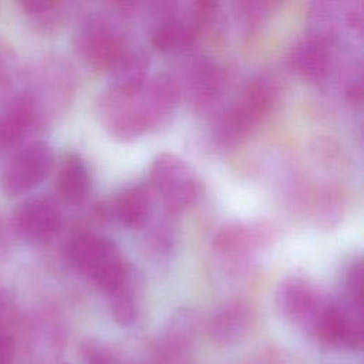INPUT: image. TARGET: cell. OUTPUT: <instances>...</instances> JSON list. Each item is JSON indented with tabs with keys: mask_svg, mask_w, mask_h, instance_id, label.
<instances>
[{
	"mask_svg": "<svg viewBox=\"0 0 364 364\" xmlns=\"http://www.w3.org/2000/svg\"><path fill=\"white\" fill-rule=\"evenodd\" d=\"M274 230L264 222H232L213 236L212 252L232 270H240L262 250L272 246Z\"/></svg>",
	"mask_w": 364,
	"mask_h": 364,
	"instance_id": "52a82bcc",
	"label": "cell"
},
{
	"mask_svg": "<svg viewBox=\"0 0 364 364\" xmlns=\"http://www.w3.org/2000/svg\"><path fill=\"white\" fill-rule=\"evenodd\" d=\"M20 7L30 20L43 28H54L67 14V4L60 1L27 0L20 3Z\"/></svg>",
	"mask_w": 364,
	"mask_h": 364,
	"instance_id": "ac0fdd59",
	"label": "cell"
},
{
	"mask_svg": "<svg viewBox=\"0 0 364 364\" xmlns=\"http://www.w3.org/2000/svg\"><path fill=\"white\" fill-rule=\"evenodd\" d=\"M151 364H193L189 351H176L154 346Z\"/></svg>",
	"mask_w": 364,
	"mask_h": 364,
	"instance_id": "7402d4cb",
	"label": "cell"
},
{
	"mask_svg": "<svg viewBox=\"0 0 364 364\" xmlns=\"http://www.w3.org/2000/svg\"><path fill=\"white\" fill-rule=\"evenodd\" d=\"M279 100V84L267 74L250 78L237 100L225 108L213 122L212 138L220 148L243 142L273 111Z\"/></svg>",
	"mask_w": 364,
	"mask_h": 364,
	"instance_id": "6da1fadb",
	"label": "cell"
},
{
	"mask_svg": "<svg viewBox=\"0 0 364 364\" xmlns=\"http://www.w3.org/2000/svg\"><path fill=\"white\" fill-rule=\"evenodd\" d=\"M111 216L127 229L144 228L152 213L151 192L145 185L124 188L109 205Z\"/></svg>",
	"mask_w": 364,
	"mask_h": 364,
	"instance_id": "9a60e30c",
	"label": "cell"
},
{
	"mask_svg": "<svg viewBox=\"0 0 364 364\" xmlns=\"http://www.w3.org/2000/svg\"><path fill=\"white\" fill-rule=\"evenodd\" d=\"M148 249L156 257L169 256L176 245V230L171 219L164 218L158 220L146 236Z\"/></svg>",
	"mask_w": 364,
	"mask_h": 364,
	"instance_id": "ffe728a7",
	"label": "cell"
},
{
	"mask_svg": "<svg viewBox=\"0 0 364 364\" xmlns=\"http://www.w3.org/2000/svg\"><path fill=\"white\" fill-rule=\"evenodd\" d=\"M327 297L306 277L287 276L274 291L279 314L291 326L311 334Z\"/></svg>",
	"mask_w": 364,
	"mask_h": 364,
	"instance_id": "ba28073f",
	"label": "cell"
},
{
	"mask_svg": "<svg viewBox=\"0 0 364 364\" xmlns=\"http://www.w3.org/2000/svg\"><path fill=\"white\" fill-rule=\"evenodd\" d=\"M64 259L75 273L104 294L132 274L117 243L94 232L73 235L64 246Z\"/></svg>",
	"mask_w": 364,
	"mask_h": 364,
	"instance_id": "7a4b0ae2",
	"label": "cell"
},
{
	"mask_svg": "<svg viewBox=\"0 0 364 364\" xmlns=\"http://www.w3.org/2000/svg\"><path fill=\"white\" fill-rule=\"evenodd\" d=\"M346 98L348 102L353 105H361L363 101V74L360 67L351 73L348 81L346 82V90H344Z\"/></svg>",
	"mask_w": 364,
	"mask_h": 364,
	"instance_id": "603a6c76",
	"label": "cell"
},
{
	"mask_svg": "<svg viewBox=\"0 0 364 364\" xmlns=\"http://www.w3.org/2000/svg\"><path fill=\"white\" fill-rule=\"evenodd\" d=\"M63 215L48 196L37 195L24 199L13 212L11 228L16 236L30 246L51 242L60 232Z\"/></svg>",
	"mask_w": 364,
	"mask_h": 364,
	"instance_id": "9c48e42d",
	"label": "cell"
},
{
	"mask_svg": "<svg viewBox=\"0 0 364 364\" xmlns=\"http://www.w3.org/2000/svg\"><path fill=\"white\" fill-rule=\"evenodd\" d=\"M54 165L53 148L46 141H31L16 151L0 172V191L18 198L44 182Z\"/></svg>",
	"mask_w": 364,
	"mask_h": 364,
	"instance_id": "8992f818",
	"label": "cell"
},
{
	"mask_svg": "<svg viewBox=\"0 0 364 364\" xmlns=\"http://www.w3.org/2000/svg\"><path fill=\"white\" fill-rule=\"evenodd\" d=\"M183 85L191 105L196 111H206L223 92L225 73L212 58L196 55L185 67Z\"/></svg>",
	"mask_w": 364,
	"mask_h": 364,
	"instance_id": "8fae6325",
	"label": "cell"
},
{
	"mask_svg": "<svg viewBox=\"0 0 364 364\" xmlns=\"http://www.w3.org/2000/svg\"><path fill=\"white\" fill-rule=\"evenodd\" d=\"M14 344L13 340L0 331V364H13Z\"/></svg>",
	"mask_w": 364,
	"mask_h": 364,
	"instance_id": "d4e9b609",
	"label": "cell"
},
{
	"mask_svg": "<svg viewBox=\"0 0 364 364\" xmlns=\"http://www.w3.org/2000/svg\"><path fill=\"white\" fill-rule=\"evenodd\" d=\"M344 294L343 299L363 307V264L361 259H354L344 274Z\"/></svg>",
	"mask_w": 364,
	"mask_h": 364,
	"instance_id": "44dd1931",
	"label": "cell"
},
{
	"mask_svg": "<svg viewBox=\"0 0 364 364\" xmlns=\"http://www.w3.org/2000/svg\"><path fill=\"white\" fill-rule=\"evenodd\" d=\"M41 121V107L31 92L9 98L0 108V151L23 142Z\"/></svg>",
	"mask_w": 364,
	"mask_h": 364,
	"instance_id": "7c38bea8",
	"label": "cell"
},
{
	"mask_svg": "<svg viewBox=\"0 0 364 364\" xmlns=\"http://www.w3.org/2000/svg\"><path fill=\"white\" fill-rule=\"evenodd\" d=\"M55 192L67 205H81L91 191V173L85 161L77 154H65L55 173Z\"/></svg>",
	"mask_w": 364,
	"mask_h": 364,
	"instance_id": "5bb4252c",
	"label": "cell"
},
{
	"mask_svg": "<svg viewBox=\"0 0 364 364\" xmlns=\"http://www.w3.org/2000/svg\"><path fill=\"white\" fill-rule=\"evenodd\" d=\"M149 57L142 50H131L115 63L109 73V88L121 92H136L144 88L149 75Z\"/></svg>",
	"mask_w": 364,
	"mask_h": 364,
	"instance_id": "2e32d148",
	"label": "cell"
},
{
	"mask_svg": "<svg viewBox=\"0 0 364 364\" xmlns=\"http://www.w3.org/2000/svg\"><path fill=\"white\" fill-rule=\"evenodd\" d=\"M95 111L101 127L117 141H134L161 128L144 88L128 94L108 87L100 94Z\"/></svg>",
	"mask_w": 364,
	"mask_h": 364,
	"instance_id": "3957f363",
	"label": "cell"
},
{
	"mask_svg": "<svg viewBox=\"0 0 364 364\" xmlns=\"http://www.w3.org/2000/svg\"><path fill=\"white\" fill-rule=\"evenodd\" d=\"M149 181L168 215L189 209L198 199V178L191 165L175 154L162 152L154 158Z\"/></svg>",
	"mask_w": 364,
	"mask_h": 364,
	"instance_id": "277c9868",
	"label": "cell"
},
{
	"mask_svg": "<svg viewBox=\"0 0 364 364\" xmlns=\"http://www.w3.org/2000/svg\"><path fill=\"white\" fill-rule=\"evenodd\" d=\"M105 296L109 313L119 326H132L136 321L139 314V300L132 274Z\"/></svg>",
	"mask_w": 364,
	"mask_h": 364,
	"instance_id": "e0dca14e",
	"label": "cell"
},
{
	"mask_svg": "<svg viewBox=\"0 0 364 364\" xmlns=\"http://www.w3.org/2000/svg\"><path fill=\"white\" fill-rule=\"evenodd\" d=\"M247 364H291L289 358L276 351H266L252 358Z\"/></svg>",
	"mask_w": 364,
	"mask_h": 364,
	"instance_id": "cb8c5ba5",
	"label": "cell"
},
{
	"mask_svg": "<svg viewBox=\"0 0 364 364\" xmlns=\"http://www.w3.org/2000/svg\"><path fill=\"white\" fill-rule=\"evenodd\" d=\"M333 46L318 37L306 34L290 50L291 67L310 81H323L331 68Z\"/></svg>",
	"mask_w": 364,
	"mask_h": 364,
	"instance_id": "4fadbf2b",
	"label": "cell"
},
{
	"mask_svg": "<svg viewBox=\"0 0 364 364\" xmlns=\"http://www.w3.org/2000/svg\"><path fill=\"white\" fill-rule=\"evenodd\" d=\"M74 50L91 68L109 71L128 51V46L124 34L108 17L90 14L75 31Z\"/></svg>",
	"mask_w": 364,
	"mask_h": 364,
	"instance_id": "5b68a950",
	"label": "cell"
},
{
	"mask_svg": "<svg viewBox=\"0 0 364 364\" xmlns=\"http://www.w3.org/2000/svg\"><path fill=\"white\" fill-rule=\"evenodd\" d=\"M235 16L246 33L257 30L273 14L276 4L270 1H239L233 4Z\"/></svg>",
	"mask_w": 364,
	"mask_h": 364,
	"instance_id": "d6986e66",
	"label": "cell"
},
{
	"mask_svg": "<svg viewBox=\"0 0 364 364\" xmlns=\"http://www.w3.org/2000/svg\"><path fill=\"white\" fill-rule=\"evenodd\" d=\"M256 321V310L247 300L232 299L213 310L206 321V333L216 344L233 346L250 336Z\"/></svg>",
	"mask_w": 364,
	"mask_h": 364,
	"instance_id": "30bf717a",
	"label": "cell"
}]
</instances>
